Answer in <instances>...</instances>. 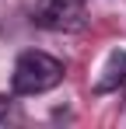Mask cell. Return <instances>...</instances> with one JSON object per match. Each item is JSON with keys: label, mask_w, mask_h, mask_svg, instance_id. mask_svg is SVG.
<instances>
[{"label": "cell", "mask_w": 126, "mask_h": 129, "mask_svg": "<svg viewBox=\"0 0 126 129\" xmlns=\"http://www.w3.org/2000/svg\"><path fill=\"white\" fill-rule=\"evenodd\" d=\"M60 80H63V63L53 59L49 52H39V49L21 52L14 63V73H11L14 94H42V91L56 87Z\"/></svg>", "instance_id": "obj_1"}, {"label": "cell", "mask_w": 126, "mask_h": 129, "mask_svg": "<svg viewBox=\"0 0 126 129\" xmlns=\"http://www.w3.org/2000/svg\"><path fill=\"white\" fill-rule=\"evenodd\" d=\"M35 24L49 31H77L84 24V0H39Z\"/></svg>", "instance_id": "obj_2"}, {"label": "cell", "mask_w": 126, "mask_h": 129, "mask_svg": "<svg viewBox=\"0 0 126 129\" xmlns=\"http://www.w3.org/2000/svg\"><path fill=\"white\" fill-rule=\"evenodd\" d=\"M119 84H126V52H112L98 91H112V87H119Z\"/></svg>", "instance_id": "obj_3"}, {"label": "cell", "mask_w": 126, "mask_h": 129, "mask_svg": "<svg viewBox=\"0 0 126 129\" xmlns=\"http://www.w3.org/2000/svg\"><path fill=\"white\" fill-rule=\"evenodd\" d=\"M7 115V98H0V119Z\"/></svg>", "instance_id": "obj_4"}]
</instances>
